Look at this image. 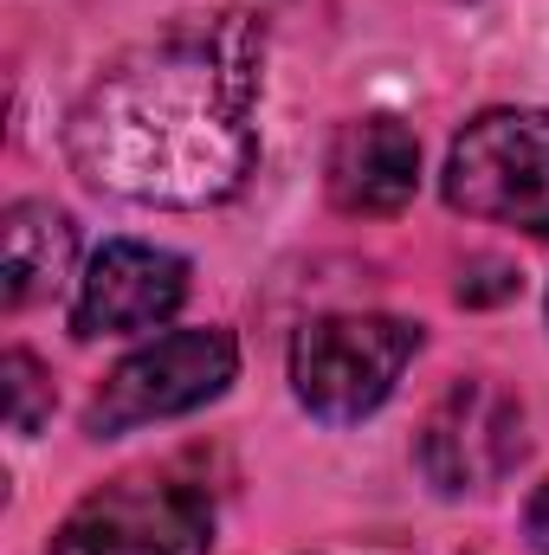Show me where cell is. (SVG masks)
I'll return each mask as SVG.
<instances>
[{
    "mask_svg": "<svg viewBox=\"0 0 549 555\" xmlns=\"http://www.w3.org/2000/svg\"><path fill=\"white\" fill-rule=\"evenodd\" d=\"M266 26L214 13L124 52L72 111L65 149L85 181L142 207L233 201L259 162Z\"/></svg>",
    "mask_w": 549,
    "mask_h": 555,
    "instance_id": "1",
    "label": "cell"
},
{
    "mask_svg": "<svg viewBox=\"0 0 549 555\" xmlns=\"http://www.w3.org/2000/svg\"><path fill=\"white\" fill-rule=\"evenodd\" d=\"M420 356V323L382 317V310H336L297 330L291 343V395L323 426L369 420Z\"/></svg>",
    "mask_w": 549,
    "mask_h": 555,
    "instance_id": "2",
    "label": "cell"
},
{
    "mask_svg": "<svg viewBox=\"0 0 549 555\" xmlns=\"http://www.w3.org/2000/svg\"><path fill=\"white\" fill-rule=\"evenodd\" d=\"M446 207L549 240V111H485L446 149Z\"/></svg>",
    "mask_w": 549,
    "mask_h": 555,
    "instance_id": "3",
    "label": "cell"
},
{
    "mask_svg": "<svg viewBox=\"0 0 549 555\" xmlns=\"http://www.w3.org/2000/svg\"><path fill=\"white\" fill-rule=\"evenodd\" d=\"M214 498L181 472H130L98 485L52 530L46 555H207Z\"/></svg>",
    "mask_w": 549,
    "mask_h": 555,
    "instance_id": "4",
    "label": "cell"
},
{
    "mask_svg": "<svg viewBox=\"0 0 549 555\" xmlns=\"http://www.w3.org/2000/svg\"><path fill=\"white\" fill-rule=\"evenodd\" d=\"M233 375H240V343L227 330H168L104 375L85 426L98 439H111V433H130L149 420L194 414V408L220 401L233 388Z\"/></svg>",
    "mask_w": 549,
    "mask_h": 555,
    "instance_id": "5",
    "label": "cell"
},
{
    "mask_svg": "<svg viewBox=\"0 0 549 555\" xmlns=\"http://www.w3.org/2000/svg\"><path fill=\"white\" fill-rule=\"evenodd\" d=\"M413 459H420V472L439 498L491 491L524 459V401L511 388H498L491 375L452 382L420 420Z\"/></svg>",
    "mask_w": 549,
    "mask_h": 555,
    "instance_id": "6",
    "label": "cell"
},
{
    "mask_svg": "<svg viewBox=\"0 0 549 555\" xmlns=\"http://www.w3.org/2000/svg\"><path fill=\"white\" fill-rule=\"evenodd\" d=\"M188 297V259L168 246H142V240H111L91 253V266L78 278L72 297V336L98 343V336H142L155 323H168Z\"/></svg>",
    "mask_w": 549,
    "mask_h": 555,
    "instance_id": "7",
    "label": "cell"
},
{
    "mask_svg": "<svg viewBox=\"0 0 549 555\" xmlns=\"http://www.w3.org/2000/svg\"><path fill=\"white\" fill-rule=\"evenodd\" d=\"M323 181H330V201L343 214H362V220H388L401 214L420 188V137H413L401 117H356L343 124L330 142V162H323Z\"/></svg>",
    "mask_w": 549,
    "mask_h": 555,
    "instance_id": "8",
    "label": "cell"
},
{
    "mask_svg": "<svg viewBox=\"0 0 549 555\" xmlns=\"http://www.w3.org/2000/svg\"><path fill=\"white\" fill-rule=\"evenodd\" d=\"M78 259V227L65 207L52 201H13L0 220V304L26 310L39 297H52Z\"/></svg>",
    "mask_w": 549,
    "mask_h": 555,
    "instance_id": "9",
    "label": "cell"
},
{
    "mask_svg": "<svg viewBox=\"0 0 549 555\" xmlns=\"http://www.w3.org/2000/svg\"><path fill=\"white\" fill-rule=\"evenodd\" d=\"M0 382H7V420H13V433H39L52 420V382H46V369L26 349L0 356Z\"/></svg>",
    "mask_w": 549,
    "mask_h": 555,
    "instance_id": "10",
    "label": "cell"
},
{
    "mask_svg": "<svg viewBox=\"0 0 549 555\" xmlns=\"http://www.w3.org/2000/svg\"><path fill=\"white\" fill-rule=\"evenodd\" d=\"M518 297V272L505 259H472V272H459V304H505Z\"/></svg>",
    "mask_w": 549,
    "mask_h": 555,
    "instance_id": "11",
    "label": "cell"
},
{
    "mask_svg": "<svg viewBox=\"0 0 549 555\" xmlns=\"http://www.w3.org/2000/svg\"><path fill=\"white\" fill-rule=\"evenodd\" d=\"M524 537H531L537 555H549V478L531 491V504H524Z\"/></svg>",
    "mask_w": 549,
    "mask_h": 555,
    "instance_id": "12",
    "label": "cell"
}]
</instances>
